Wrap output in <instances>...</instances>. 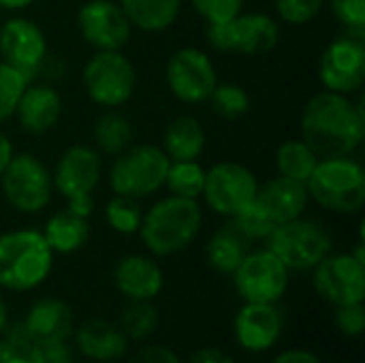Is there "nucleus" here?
<instances>
[{
	"label": "nucleus",
	"instance_id": "obj_1",
	"mask_svg": "<svg viewBox=\"0 0 365 363\" xmlns=\"http://www.w3.org/2000/svg\"><path fill=\"white\" fill-rule=\"evenodd\" d=\"M302 135L319 160L351 156L365 137L364 107L346 94L325 90L308 101L302 113Z\"/></svg>",
	"mask_w": 365,
	"mask_h": 363
},
{
	"label": "nucleus",
	"instance_id": "obj_2",
	"mask_svg": "<svg viewBox=\"0 0 365 363\" xmlns=\"http://www.w3.org/2000/svg\"><path fill=\"white\" fill-rule=\"evenodd\" d=\"M203 214L197 199L167 197L154 203L141 220L139 233L154 257H171L188 248L199 235Z\"/></svg>",
	"mask_w": 365,
	"mask_h": 363
},
{
	"label": "nucleus",
	"instance_id": "obj_3",
	"mask_svg": "<svg viewBox=\"0 0 365 363\" xmlns=\"http://www.w3.org/2000/svg\"><path fill=\"white\" fill-rule=\"evenodd\" d=\"M53 252L41 231L17 229L0 235V287L32 291L49 276Z\"/></svg>",
	"mask_w": 365,
	"mask_h": 363
},
{
	"label": "nucleus",
	"instance_id": "obj_4",
	"mask_svg": "<svg viewBox=\"0 0 365 363\" xmlns=\"http://www.w3.org/2000/svg\"><path fill=\"white\" fill-rule=\"evenodd\" d=\"M308 195L336 214H357L365 203V171L351 156L321 158L306 180Z\"/></svg>",
	"mask_w": 365,
	"mask_h": 363
},
{
	"label": "nucleus",
	"instance_id": "obj_5",
	"mask_svg": "<svg viewBox=\"0 0 365 363\" xmlns=\"http://www.w3.org/2000/svg\"><path fill=\"white\" fill-rule=\"evenodd\" d=\"M289 272L314 270L331 252V235L323 225L310 218H293L274 229L265 240Z\"/></svg>",
	"mask_w": 365,
	"mask_h": 363
},
{
	"label": "nucleus",
	"instance_id": "obj_6",
	"mask_svg": "<svg viewBox=\"0 0 365 363\" xmlns=\"http://www.w3.org/2000/svg\"><path fill=\"white\" fill-rule=\"evenodd\" d=\"M169 163V156L158 145H130L128 150L118 154L115 163L111 165V190L130 199L150 197L160 190V186H165Z\"/></svg>",
	"mask_w": 365,
	"mask_h": 363
},
{
	"label": "nucleus",
	"instance_id": "obj_7",
	"mask_svg": "<svg viewBox=\"0 0 365 363\" xmlns=\"http://www.w3.org/2000/svg\"><path fill=\"white\" fill-rule=\"evenodd\" d=\"M103 163L96 150L88 145H71L51 173L53 186L66 199V208L79 216H90L94 212L92 190L101 182Z\"/></svg>",
	"mask_w": 365,
	"mask_h": 363
},
{
	"label": "nucleus",
	"instance_id": "obj_8",
	"mask_svg": "<svg viewBox=\"0 0 365 363\" xmlns=\"http://www.w3.org/2000/svg\"><path fill=\"white\" fill-rule=\"evenodd\" d=\"M0 180L4 199L21 214H36L51 201V173L34 154H13Z\"/></svg>",
	"mask_w": 365,
	"mask_h": 363
},
{
	"label": "nucleus",
	"instance_id": "obj_9",
	"mask_svg": "<svg viewBox=\"0 0 365 363\" xmlns=\"http://www.w3.org/2000/svg\"><path fill=\"white\" fill-rule=\"evenodd\" d=\"M137 75L126 56L118 51H96L83 66L86 94L101 107L124 105L135 92Z\"/></svg>",
	"mask_w": 365,
	"mask_h": 363
},
{
	"label": "nucleus",
	"instance_id": "obj_10",
	"mask_svg": "<svg viewBox=\"0 0 365 363\" xmlns=\"http://www.w3.org/2000/svg\"><path fill=\"white\" fill-rule=\"evenodd\" d=\"M237 295L248 304H276L289 287V270L272 250H250L231 274Z\"/></svg>",
	"mask_w": 365,
	"mask_h": 363
},
{
	"label": "nucleus",
	"instance_id": "obj_11",
	"mask_svg": "<svg viewBox=\"0 0 365 363\" xmlns=\"http://www.w3.org/2000/svg\"><path fill=\"white\" fill-rule=\"evenodd\" d=\"M319 77L329 92L353 94L365 81V43L364 34L349 32L331 41L319 64Z\"/></svg>",
	"mask_w": 365,
	"mask_h": 363
},
{
	"label": "nucleus",
	"instance_id": "obj_12",
	"mask_svg": "<svg viewBox=\"0 0 365 363\" xmlns=\"http://www.w3.org/2000/svg\"><path fill=\"white\" fill-rule=\"evenodd\" d=\"M257 190L259 182L248 167L240 163H218L210 171H205L201 197L216 214L233 218L237 212L255 201Z\"/></svg>",
	"mask_w": 365,
	"mask_h": 363
},
{
	"label": "nucleus",
	"instance_id": "obj_13",
	"mask_svg": "<svg viewBox=\"0 0 365 363\" xmlns=\"http://www.w3.org/2000/svg\"><path fill=\"white\" fill-rule=\"evenodd\" d=\"M314 289L317 293L338 306L361 304L365 300V263L355 259L351 252L327 255L314 267Z\"/></svg>",
	"mask_w": 365,
	"mask_h": 363
},
{
	"label": "nucleus",
	"instance_id": "obj_14",
	"mask_svg": "<svg viewBox=\"0 0 365 363\" xmlns=\"http://www.w3.org/2000/svg\"><path fill=\"white\" fill-rule=\"evenodd\" d=\"M167 83L175 98L197 105L210 98L218 77L207 53L195 47H184L175 51L167 64Z\"/></svg>",
	"mask_w": 365,
	"mask_h": 363
},
{
	"label": "nucleus",
	"instance_id": "obj_15",
	"mask_svg": "<svg viewBox=\"0 0 365 363\" xmlns=\"http://www.w3.org/2000/svg\"><path fill=\"white\" fill-rule=\"evenodd\" d=\"M45 58L47 41L34 21L13 17L0 26V60L19 71L28 83L38 77V68Z\"/></svg>",
	"mask_w": 365,
	"mask_h": 363
},
{
	"label": "nucleus",
	"instance_id": "obj_16",
	"mask_svg": "<svg viewBox=\"0 0 365 363\" xmlns=\"http://www.w3.org/2000/svg\"><path fill=\"white\" fill-rule=\"evenodd\" d=\"M77 26L96 51H118L130 39V21L120 4L111 0H88L77 13Z\"/></svg>",
	"mask_w": 365,
	"mask_h": 363
},
{
	"label": "nucleus",
	"instance_id": "obj_17",
	"mask_svg": "<svg viewBox=\"0 0 365 363\" xmlns=\"http://www.w3.org/2000/svg\"><path fill=\"white\" fill-rule=\"evenodd\" d=\"M284 319L276 304H244L235 317L233 332L237 344L248 353H265L282 336Z\"/></svg>",
	"mask_w": 365,
	"mask_h": 363
},
{
	"label": "nucleus",
	"instance_id": "obj_18",
	"mask_svg": "<svg viewBox=\"0 0 365 363\" xmlns=\"http://www.w3.org/2000/svg\"><path fill=\"white\" fill-rule=\"evenodd\" d=\"M21 323L28 332V338L36 347H45L53 342H68V338L73 336V327H75L71 308L62 300H56V297L36 300L30 306Z\"/></svg>",
	"mask_w": 365,
	"mask_h": 363
},
{
	"label": "nucleus",
	"instance_id": "obj_19",
	"mask_svg": "<svg viewBox=\"0 0 365 363\" xmlns=\"http://www.w3.org/2000/svg\"><path fill=\"white\" fill-rule=\"evenodd\" d=\"M62 113V98L49 83H28L17 101L15 113L26 133L41 135L56 126Z\"/></svg>",
	"mask_w": 365,
	"mask_h": 363
},
{
	"label": "nucleus",
	"instance_id": "obj_20",
	"mask_svg": "<svg viewBox=\"0 0 365 363\" xmlns=\"http://www.w3.org/2000/svg\"><path fill=\"white\" fill-rule=\"evenodd\" d=\"M113 282L124 297L152 302L163 291L165 276L154 259L143 255H128L115 265Z\"/></svg>",
	"mask_w": 365,
	"mask_h": 363
},
{
	"label": "nucleus",
	"instance_id": "obj_21",
	"mask_svg": "<svg viewBox=\"0 0 365 363\" xmlns=\"http://www.w3.org/2000/svg\"><path fill=\"white\" fill-rule=\"evenodd\" d=\"M308 199L310 195L306 190V184L289 180L284 175L267 180L263 186H259L255 197V201L267 212V216L276 225L299 218L306 212Z\"/></svg>",
	"mask_w": 365,
	"mask_h": 363
},
{
	"label": "nucleus",
	"instance_id": "obj_22",
	"mask_svg": "<svg viewBox=\"0 0 365 363\" xmlns=\"http://www.w3.org/2000/svg\"><path fill=\"white\" fill-rule=\"evenodd\" d=\"M231 51L244 56H261L272 51L280 41V28L265 13H240L229 21Z\"/></svg>",
	"mask_w": 365,
	"mask_h": 363
},
{
	"label": "nucleus",
	"instance_id": "obj_23",
	"mask_svg": "<svg viewBox=\"0 0 365 363\" xmlns=\"http://www.w3.org/2000/svg\"><path fill=\"white\" fill-rule=\"evenodd\" d=\"M75 344L77 351L92 359V362H115L126 355L128 351V338L126 334L105 321V319H90L75 332Z\"/></svg>",
	"mask_w": 365,
	"mask_h": 363
},
{
	"label": "nucleus",
	"instance_id": "obj_24",
	"mask_svg": "<svg viewBox=\"0 0 365 363\" xmlns=\"http://www.w3.org/2000/svg\"><path fill=\"white\" fill-rule=\"evenodd\" d=\"M250 246L252 242L233 223H229L212 235L205 248V257L212 270L231 276L250 252Z\"/></svg>",
	"mask_w": 365,
	"mask_h": 363
},
{
	"label": "nucleus",
	"instance_id": "obj_25",
	"mask_svg": "<svg viewBox=\"0 0 365 363\" xmlns=\"http://www.w3.org/2000/svg\"><path fill=\"white\" fill-rule=\"evenodd\" d=\"M43 237L47 242V246L51 248V252L56 255H71L75 250H79L88 237H90V225L86 216H79L75 212H71L68 208L53 214L43 229Z\"/></svg>",
	"mask_w": 365,
	"mask_h": 363
},
{
	"label": "nucleus",
	"instance_id": "obj_26",
	"mask_svg": "<svg viewBox=\"0 0 365 363\" xmlns=\"http://www.w3.org/2000/svg\"><path fill=\"white\" fill-rule=\"evenodd\" d=\"M205 148V131L192 116H178L169 122L163 139V152L169 160H197Z\"/></svg>",
	"mask_w": 365,
	"mask_h": 363
},
{
	"label": "nucleus",
	"instance_id": "obj_27",
	"mask_svg": "<svg viewBox=\"0 0 365 363\" xmlns=\"http://www.w3.org/2000/svg\"><path fill=\"white\" fill-rule=\"evenodd\" d=\"M130 26L143 32H160L175 24L182 0H120Z\"/></svg>",
	"mask_w": 365,
	"mask_h": 363
},
{
	"label": "nucleus",
	"instance_id": "obj_28",
	"mask_svg": "<svg viewBox=\"0 0 365 363\" xmlns=\"http://www.w3.org/2000/svg\"><path fill=\"white\" fill-rule=\"evenodd\" d=\"M133 139L135 131L130 120L118 111L103 113L94 124V141L109 156H118L124 150H128L133 145Z\"/></svg>",
	"mask_w": 365,
	"mask_h": 363
},
{
	"label": "nucleus",
	"instance_id": "obj_29",
	"mask_svg": "<svg viewBox=\"0 0 365 363\" xmlns=\"http://www.w3.org/2000/svg\"><path fill=\"white\" fill-rule=\"evenodd\" d=\"M317 163H319V156L312 152V148L304 139L284 141L276 152L278 175H284V178L302 182V184H306V180L314 171Z\"/></svg>",
	"mask_w": 365,
	"mask_h": 363
},
{
	"label": "nucleus",
	"instance_id": "obj_30",
	"mask_svg": "<svg viewBox=\"0 0 365 363\" xmlns=\"http://www.w3.org/2000/svg\"><path fill=\"white\" fill-rule=\"evenodd\" d=\"M205 184V169L197 160H171L165 186L171 195L184 199H199Z\"/></svg>",
	"mask_w": 365,
	"mask_h": 363
},
{
	"label": "nucleus",
	"instance_id": "obj_31",
	"mask_svg": "<svg viewBox=\"0 0 365 363\" xmlns=\"http://www.w3.org/2000/svg\"><path fill=\"white\" fill-rule=\"evenodd\" d=\"M0 336V363H43L41 349L28 338L21 321L6 323Z\"/></svg>",
	"mask_w": 365,
	"mask_h": 363
},
{
	"label": "nucleus",
	"instance_id": "obj_32",
	"mask_svg": "<svg viewBox=\"0 0 365 363\" xmlns=\"http://www.w3.org/2000/svg\"><path fill=\"white\" fill-rule=\"evenodd\" d=\"M156 327H158V312L152 302L130 300V304L122 310L120 329L126 334V338L145 340L156 332Z\"/></svg>",
	"mask_w": 365,
	"mask_h": 363
},
{
	"label": "nucleus",
	"instance_id": "obj_33",
	"mask_svg": "<svg viewBox=\"0 0 365 363\" xmlns=\"http://www.w3.org/2000/svg\"><path fill=\"white\" fill-rule=\"evenodd\" d=\"M105 218L109 223V227L118 233L130 235L137 233L143 220V212L137 203V199L130 197H122L115 195L107 205H105Z\"/></svg>",
	"mask_w": 365,
	"mask_h": 363
},
{
	"label": "nucleus",
	"instance_id": "obj_34",
	"mask_svg": "<svg viewBox=\"0 0 365 363\" xmlns=\"http://www.w3.org/2000/svg\"><path fill=\"white\" fill-rule=\"evenodd\" d=\"M207 101H212L214 111L227 120H235L250 109V96L237 83H216Z\"/></svg>",
	"mask_w": 365,
	"mask_h": 363
},
{
	"label": "nucleus",
	"instance_id": "obj_35",
	"mask_svg": "<svg viewBox=\"0 0 365 363\" xmlns=\"http://www.w3.org/2000/svg\"><path fill=\"white\" fill-rule=\"evenodd\" d=\"M250 242H257V240H267L272 233H274V229L278 227L269 216H267V212L257 203V201H252V203H248L242 212H237L235 216H233V220H231Z\"/></svg>",
	"mask_w": 365,
	"mask_h": 363
},
{
	"label": "nucleus",
	"instance_id": "obj_36",
	"mask_svg": "<svg viewBox=\"0 0 365 363\" xmlns=\"http://www.w3.org/2000/svg\"><path fill=\"white\" fill-rule=\"evenodd\" d=\"M28 86L26 77L0 60V124L15 113L17 101Z\"/></svg>",
	"mask_w": 365,
	"mask_h": 363
},
{
	"label": "nucleus",
	"instance_id": "obj_37",
	"mask_svg": "<svg viewBox=\"0 0 365 363\" xmlns=\"http://www.w3.org/2000/svg\"><path fill=\"white\" fill-rule=\"evenodd\" d=\"M197 13L207 24H222L231 21L242 13L244 0H190Z\"/></svg>",
	"mask_w": 365,
	"mask_h": 363
},
{
	"label": "nucleus",
	"instance_id": "obj_38",
	"mask_svg": "<svg viewBox=\"0 0 365 363\" xmlns=\"http://www.w3.org/2000/svg\"><path fill=\"white\" fill-rule=\"evenodd\" d=\"M325 0H276V11L287 24H308L312 21Z\"/></svg>",
	"mask_w": 365,
	"mask_h": 363
},
{
	"label": "nucleus",
	"instance_id": "obj_39",
	"mask_svg": "<svg viewBox=\"0 0 365 363\" xmlns=\"http://www.w3.org/2000/svg\"><path fill=\"white\" fill-rule=\"evenodd\" d=\"M334 15L340 19L349 32L364 34L365 32V0H331Z\"/></svg>",
	"mask_w": 365,
	"mask_h": 363
},
{
	"label": "nucleus",
	"instance_id": "obj_40",
	"mask_svg": "<svg viewBox=\"0 0 365 363\" xmlns=\"http://www.w3.org/2000/svg\"><path fill=\"white\" fill-rule=\"evenodd\" d=\"M336 325L349 338H359L365 329V308L361 304H349L336 308Z\"/></svg>",
	"mask_w": 365,
	"mask_h": 363
},
{
	"label": "nucleus",
	"instance_id": "obj_41",
	"mask_svg": "<svg viewBox=\"0 0 365 363\" xmlns=\"http://www.w3.org/2000/svg\"><path fill=\"white\" fill-rule=\"evenodd\" d=\"M128 363H182L178 359V355L169 349V347H163V344H150V347H143L141 351H137Z\"/></svg>",
	"mask_w": 365,
	"mask_h": 363
},
{
	"label": "nucleus",
	"instance_id": "obj_42",
	"mask_svg": "<svg viewBox=\"0 0 365 363\" xmlns=\"http://www.w3.org/2000/svg\"><path fill=\"white\" fill-rule=\"evenodd\" d=\"M269 363H323L312 351L306 349H289L282 351L280 355H276Z\"/></svg>",
	"mask_w": 365,
	"mask_h": 363
},
{
	"label": "nucleus",
	"instance_id": "obj_43",
	"mask_svg": "<svg viewBox=\"0 0 365 363\" xmlns=\"http://www.w3.org/2000/svg\"><path fill=\"white\" fill-rule=\"evenodd\" d=\"M188 363H235L225 351H220V349H201V351H197Z\"/></svg>",
	"mask_w": 365,
	"mask_h": 363
},
{
	"label": "nucleus",
	"instance_id": "obj_44",
	"mask_svg": "<svg viewBox=\"0 0 365 363\" xmlns=\"http://www.w3.org/2000/svg\"><path fill=\"white\" fill-rule=\"evenodd\" d=\"M11 158H13V145H11V141L6 139V135L0 133V175H2V171L6 169V165H9Z\"/></svg>",
	"mask_w": 365,
	"mask_h": 363
},
{
	"label": "nucleus",
	"instance_id": "obj_45",
	"mask_svg": "<svg viewBox=\"0 0 365 363\" xmlns=\"http://www.w3.org/2000/svg\"><path fill=\"white\" fill-rule=\"evenodd\" d=\"M32 2H36V0H0V6L2 9H11V11H19V9L30 6Z\"/></svg>",
	"mask_w": 365,
	"mask_h": 363
},
{
	"label": "nucleus",
	"instance_id": "obj_46",
	"mask_svg": "<svg viewBox=\"0 0 365 363\" xmlns=\"http://www.w3.org/2000/svg\"><path fill=\"white\" fill-rule=\"evenodd\" d=\"M6 323H9V308H6V304H4V300L0 297V334L4 332V327H6Z\"/></svg>",
	"mask_w": 365,
	"mask_h": 363
}]
</instances>
